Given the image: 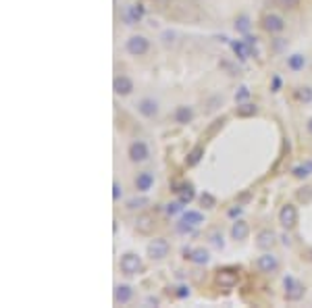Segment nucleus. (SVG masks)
<instances>
[{
    "label": "nucleus",
    "instance_id": "obj_1",
    "mask_svg": "<svg viewBox=\"0 0 312 308\" xmlns=\"http://www.w3.org/2000/svg\"><path fill=\"white\" fill-rule=\"evenodd\" d=\"M283 287H285V300L287 302H297V300H302L304 298V293H306V287L302 281H297L295 277L287 275L285 279H283Z\"/></svg>",
    "mask_w": 312,
    "mask_h": 308
},
{
    "label": "nucleus",
    "instance_id": "obj_2",
    "mask_svg": "<svg viewBox=\"0 0 312 308\" xmlns=\"http://www.w3.org/2000/svg\"><path fill=\"white\" fill-rule=\"evenodd\" d=\"M119 269L123 275H137L141 269H144V264H141V258L135 254V252H125L119 260Z\"/></svg>",
    "mask_w": 312,
    "mask_h": 308
},
{
    "label": "nucleus",
    "instance_id": "obj_3",
    "mask_svg": "<svg viewBox=\"0 0 312 308\" xmlns=\"http://www.w3.org/2000/svg\"><path fill=\"white\" fill-rule=\"evenodd\" d=\"M125 50L127 54H131V57H144V54L150 50V40L146 36H131L129 40L125 42Z\"/></svg>",
    "mask_w": 312,
    "mask_h": 308
},
{
    "label": "nucleus",
    "instance_id": "obj_4",
    "mask_svg": "<svg viewBox=\"0 0 312 308\" xmlns=\"http://www.w3.org/2000/svg\"><path fill=\"white\" fill-rule=\"evenodd\" d=\"M169 252H171V244H169L165 237H154V240H150V244H148V256L152 260H165L169 256Z\"/></svg>",
    "mask_w": 312,
    "mask_h": 308
},
{
    "label": "nucleus",
    "instance_id": "obj_5",
    "mask_svg": "<svg viewBox=\"0 0 312 308\" xmlns=\"http://www.w3.org/2000/svg\"><path fill=\"white\" fill-rule=\"evenodd\" d=\"M237 281H239V273H237V269H219V271L215 273V283H217L219 287H223V289H231V287H235Z\"/></svg>",
    "mask_w": 312,
    "mask_h": 308
},
{
    "label": "nucleus",
    "instance_id": "obj_6",
    "mask_svg": "<svg viewBox=\"0 0 312 308\" xmlns=\"http://www.w3.org/2000/svg\"><path fill=\"white\" fill-rule=\"evenodd\" d=\"M144 15H146V7L141 5V3L125 7L123 13H121V17H123V21H125L127 25H135V23H139L141 19H144Z\"/></svg>",
    "mask_w": 312,
    "mask_h": 308
},
{
    "label": "nucleus",
    "instance_id": "obj_7",
    "mask_svg": "<svg viewBox=\"0 0 312 308\" xmlns=\"http://www.w3.org/2000/svg\"><path fill=\"white\" fill-rule=\"evenodd\" d=\"M127 157H129L131 163H144V161H148V157H150V150H148L146 142H141V139H135V142H131L129 148H127Z\"/></svg>",
    "mask_w": 312,
    "mask_h": 308
},
{
    "label": "nucleus",
    "instance_id": "obj_8",
    "mask_svg": "<svg viewBox=\"0 0 312 308\" xmlns=\"http://www.w3.org/2000/svg\"><path fill=\"white\" fill-rule=\"evenodd\" d=\"M256 269H258L260 273H268V275H271V273H277V271H279V258L266 250L262 256L256 258Z\"/></svg>",
    "mask_w": 312,
    "mask_h": 308
},
{
    "label": "nucleus",
    "instance_id": "obj_9",
    "mask_svg": "<svg viewBox=\"0 0 312 308\" xmlns=\"http://www.w3.org/2000/svg\"><path fill=\"white\" fill-rule=\"evenodd\" d=\"M279 223L285 229H293L297 223V208L293 204H283L279 211Z\"/></svg>",
    "mask_w": 312,
    "mask_h": 308
},
{
    "label": "nucleus",
    "instance_id": "obj_10",
    "mask_svg": "<svg viewBox=\"0 0 312 308\" xmlns=\"http://www.w3.org/2000/svg\"><path fill=\"white\" fill-rule=\"evenodd\" d=\"M262 30L268 34H281L285 30V21H283V17L275 15V13H268V15L262 17Z\"/></svg>",
    "mask_w": 312,
    "mask_h": 308
},
{
    "label": "nucleus",
    "instance_id": "obj_11",
    "mask_svg": "<svg viewBox=\"0 0 312 308\" xmlns=\"http://www.w3.org/2000/svg\"><path fill=\"white\" fill-rule=\"evenodd\" d=\"M133 186H135V190L141 192V194L150 192V190L154 188V173H152V171H141V173H137L135 179H133Z\"/></svg>",
    "mask_w": 312,
    "mask_h": 308
},
{
    "label": "nucleus",
    "instance_id": "obj_12",
    "mask_svg": "<svg viewBox=\"0 0 312 308\" xmlns=\"http://www.w3.org/2000/svg\"><path fill=\"white\" fill-rule=\"evenodd\" d=\"M137 113L141 117H146V119H154L156 115H159V102L152 100V98H141V100L137 102Z\"/></svg>",
    "mask_w": 312,
    "mask_h": 308
},
{
    "label": "nucleus",
    "instance_id": "obj_13",
    "mask_svg": "<svg viewBox=\"0 0 312 308\" xmlns=\"http://www.w3.org/2000/svg\"><path fill=\"white\" fill-rule=\"evenodd\" d=\"M154 227H156V219L152 215H148V213L139 215L135 219V231L141 233V235H150L154 231Z\"/></svg>",
    "mask_w": 312,
    "mask_h": 308
},
{
    "label": "nucleus",
    "instance_id": "obj_14",
    "mask_svg": "<svg viewBox=\"0 0 312 308\" xmlns=\"http://www.w3.org/2000/svg\"><path fill=\"white\" fill-rule=\"evenodd\" d=\"M112 90H115L117 96H129L133 92V81L127 75H117L115 81H112Z\"/></svg>",
    "mask_w": 312,
    "mask_h": 308
},
{
    "label": "nucleus",
    "instance_id": "obj_15",
    "mask_svg": "<svg viewBox=\"0 0 312 308\" xmlns=\"http://www.w3.org/2000/svg\"><path fill=\"white\" fill-rule=\"evenodd\" d=\"M277 242V233L273 229H262L258 235H256V246L260 250H271Z\"/></svg>",
    "mask_w": 312,
    "mask_h": 308
},
{
    "label": "nucleus",
    "instance_id": "obj_16",
    "mask_svg": "<svg viewBox=\"0 0 312 308\" xmlns=\"http://www.w3.org/2000/svg\"><path fill=\"white\" fill-rule=\"evenodd\" d=\"M175 194H177V198L183 202V204H190L194 198H196V192H194V186L190 184V181H183V184H179V186H175V190H173Z\"/></svg>",
    "mask_w": 312,
    "mask_h": 308
},
{
    "label": "nucleus",
    "instance_id": "obj_17",
    "mask_svg": "<svg viewBox=\"0 0 312 308\" xmlns=\"http://www.w3.org/2000/svg\"><path fill=\"white\" fill-rule=\"evenodd\" d=\"M173 119L177 125H188L194 121V108L188 106V104H179L175 108V113H173Z\"/></svg>",
    "mask_w": 312,
    "mask_h": 308
},
{
    "label": "nucleus",
    "instance_id": "obj_18",
    "mask_svg": "<svg viewBox=\"0 0 312 308\" xmlns=\"http://www.w3.org/2000/svg\"><path fill=\"white\" fill-rule=\"evenodd\" d=\"M248 235H250V225L244 219H235L233 225H231V237H233V240H237V242H242V240H246Z\"/></svg>",
    "mask_w": 312,
    "mask_h": 308
},
{
    "label": "nucleus",
    "instance_id": "obj_19",
    "mask_svg": "<svg viewBox=\"0 0 312 308\" xmlns=\"http://www.w3.org/2000/svg\"><path fill=\"white\" fill-rule=\"evenodd\" d=\"M186 258L188 260H192L194 264H208V260H210V254H208V250H204V248H194V250H186Z\"/></svg>",
    "mask_w": 312,
    "mask_h": 308
},
{
    "label": "nucleus",
    "instance_id": "obj_20",
    "mask_svg": "<svg viewBox=\"0 0 312 308\" xmlns=\"http://www.w3.org/2000/svg\"><path fill=\"white\" fill-rule=\"evenodd\" d=\"M231 50H233L242 61H246L248 57H252V54L256 57V50H252V48L246 44V40H233V42H231Z\"/></svg>",
    "mask_w": 312,
    "mask_h": 308
},
{
    "label": "nucleus",
    "instance_id": "obj_21",
    "mask_svg": "<svg viewBox=\"0 0 312 308\" xmlns=\"http://www.w3.org/2000/svg\"><path fill=\"white\" fill-rule=\"evenodd\" d=\"M133 298V289L131 285H127V283H121L115 287V304H127Z\"/></svg>",
    "mask_w": 312,
    "mask_h": 308
},
{
    "label": "nucleus",
    "instance_id": "obj_22",
    "mask_svg": "<svg viewBox=\"0 0 312 308\" xmlns=\"http://www.w3.org/2000/svg\"><path fill=\"white\" fill-rule=\"evenodd\" d=\"M179 221L188 223V225H192V227H200L202 223H204V215L200 211H183Z\"/></svg>",
    "mask_w": 312,
    "mask_h": 308
},
{
    "label": "nucleus",
    "instance_id": "obj_23",
    "mask_svg": "<svg viewBox=\"0 0 312 308\" xmlns=\"http://www.w3.org/2000/svg\"><path fill=\"white\" fill-rule=\"evenodd\" d=\"M235 115H237V117H242V119L256 117V115H258V106H256V104H252V102H242V104H237Z\"/></svg>",
    "mask_w": 312,
    "mask_h": 308
},
{
    "label": "nucleus",
    "instance_id": "obj_24",
    "mask_svg": "<svg viewBox=\"0 0 312 308\" xmlns=\"http://www.w3.org/2000/svg\"><path fill=\"white\" fill-rule=\"evenodd\" d=\"M304 67H306V57H304V54L295 52V54H291V57H287V69H291L293 73L302 71Z\"/></svg>",
    "mask_w": 312,
    "mask_h": 308
},
{
    "label": "nucleus",
    "instance_id": "obj_25",
    "mask_svg": "<svg viewBox=\"0 0 312 308\" xmlns=\"http://www.w3.org/2000/svg\"><path fill=\"white\" fill-rule=\"evenodd\" d=\"M202 157H204V146H196V148H192V152L188 154L186 165H188V167H196L198 163L202 161Z\"/></svg>",
    "mask_w": 312,
    "mask_h": 308
},
{
    "label": "nucleus",
    "instance_id": "obj_26",
    "mask_svg": "<svg viewBox=\"0 0 312 308\" xmlns=\"http://www.w3.org/2000/svg\"><path fill=\"white\" fill-rule=\"evenodd\" d=\"M293 177L295 179H306L308 175H312V161H308V163H304V165H297V167H293Z\"/></svg>",
    "mask_w": 312,
    "mask_h": 308
},
{
    "label": "nucleus",
    "instance_id": "obj_27",
    "mask_svg": "<svg viewBox=\"0 0 312 308\" xmlns=\"http://www.w3.org/2000/svg\"><path fill=\"white\" fill-rule=\"evenodd\" d=\"M250 27H252V23H250V19L246 17V15H239L237 19H235V32H239V34H248L250 32Z\"/></svg>",
    "mask_w": 312,
    "mask_h": 308
},
{
    "label": "nucleus",
    "instance_id": "obj_28",
    "mask_svg": "<svg viewBox=\"0 0 312 308\" xmlns=\"http://www.w3.org/2000/svg\"><path fill=\"white\" fill-rule=\"evenodd\" d=\"M295 98H297L300 102H304V104L312 102V88H308V86L297 88V90H295Z\"/></svg>",
    "mask_w": 312,
    "mask_h": 308
},
{
    "label": "nucleus",
    "instance_id": "obj_29",
    "mask_svg": "<svg viewBox=\"0 0 312 308\" xmlns=\"http://www.w3.org/2000/svg\"><path fill=\"white\" fill-rule=\"evenodd\" d=\"M250 94H252V92H250L248 86H239L237 92H235V102H237V104L248 102V100H250Z\"/></svg>",
    "mask_w": 312,
    "mask_h": 308
},
{
    "label": "nucleus",
    "instance_id": "obj_30",
    "mask_svg": "<svg viewBox=\"0 0 312 308\" xmlns=\"http://www.w3.org/2000/svg\"><path fill=\"white\" fill-rule=\"evenodd\" d=\"M200 204H202V208L210 211V208H215V206H217V200H215V196H212V194L204 192V194L200 196Z\"/></svg>",
    "mask_w": 312,
    "mask_h": 308
},
{
    "label": "nucleus",
    "instance_id": "obj_31",
    "mask_svg": "<svg viewBox=\"0 0 312 308\" xmlns=\"http://www.w3.org/2000/svg\"><path fill=\"white\" fill-rule=\"evenodd\" d=\"M183 204L181 200H177V202H171V204H167V215H171V217H175V215H179V213H183Z\"/></svg>",
    "mask_w": 312,
    "mask_h": 308
},
{
    "label": "nucleus",
    "instance_id": "obj_32",
    "mask_svg": "<svg viewBox=\"0 0 312 308\" xmlns=\"http://www.w3.org/2000/svg\"><path fill=\"white\" fill-rule=\"evenodd\" d=\"M297 200L310 202V200H312V188H302L300 192H297Z\"/></svg>",
    "mask_w": 312,
    "mask_h": 308
},
{
    "label": "nucleus",
    "instance_id": "obj_33",
    "mask_svg": "<svg viewBox=\"0 0 312 308\" xmlns=\"http://www.w3.org/2000/svg\"><path fill=\"white\" fill-rule=\"evenodd\" d=\"M175 296H177L179 300L188 298V296H190V287H188V285H177V287H175Z\"/></svg>",
    "mask_w": 312,
    "mask_h": 308
},
{
    "label": "nucleus",
    "instance_id": "obj_34",
    "mask_svg": "<svg viewBox=\"0 0 312 308\" xmlns=\"http://www.w3.org/2000/svg\"><path fill=\"white\" fill-rule=\"evenodd\" d=\"M144 204H148L146 198H131L129 202H127V208H141Z\"/></svg>",
    "mask_w": 312,
    "mask_h": 308
},
{
    "label": "nucleus",
    "instance_id": "obj_35",
    "mask_svg": "<svg viewBox=\"0 0 312 308\" xmlns=\"http://www.w3.org/2000/svg\"><path fill=\"white\" fill-rule=\"evenodd\" d=\"M123 196V188H121V184L119 181H115V184H112V200L115 202H119V198Z\"/></svg>",
    "mask_w": 312,
    "mask_h": 308
},
{
    "label": "nucleus",
    "instance_id": "obj_36",
    "mask_svg": "<svg viewBox=\"0 0 312 308\" xmlns=\"http://www.w3.org/2000/svg\"><path fill=\"white\" fill-rule=\"evenodd\" d=\"M277 3L283 7V9H295L300 5V0H277Z\"/></svg>",
    "mask_w": 312,
    "mask_h": 308
},
{
    "label": "nucleus",
    "instance_id": "obj_37",
    "mask_svg": "<svg viewBox=\"0 0 312 308\" xmlns=\"http://www.w3.org/2000/svg\"><path fill=\"white\" fill-rule=\"evenodd\" d=\"M273 92H279L281 90V77L279 75H273V86H271Z\"/></svg>",
    "mask_w": 312,
    "mask_h": 308
},
{
    "label": "nucleus",
    "instance_id": "obj_38",
    "mask_svg": "<svg viewBox=\"0 0 312 308\" xmlns=\"http://www.w3.org/2000/svg\"><path fill=\"white\" fill-rule=\"evenodd\" d=\"M212 244H215L217 248H223V235H219V233H212Z\"/></svg>",
    "mask_w": 312,
    "mask_h": 308
},
{
    "label": "nucleus",
    "instance_id": "obj_39",
    "mask_svg": "<svg viewBox=\"0 0 312 308\" xmlns=\"http://www.w3.org/2000/svg\"><path fill=\"white\" fill-rule=\"evenodd\" d=\"M242 211H244L242 206H235V208H231V211L227 213V215H229V217H233V219H235V217H239V215H242Z\"/></svg>",
    "mask_w": 312,
    "mask_h": 308
},
{
    "label": "nucleus",
    "instance_id": "obj_40",
    "mask_svg": "<svg viewBox=\"0 0 312 308\" xmlns=\"http://www.w3.org/2000/svg\"><path fill=\"white\" fill-rule=\"evenodd\" d=\"M306 131H308V133L312 135V117H310V119L306 121Z\"/></svg>",
    "mask_w": 312,
    "mask_h": 308
},
{
    "label": "nucleus",
    "instance_id": "obj_41",
    "mask_svg": "<svg viewBox=\"0 0 312 308\" xmlns=\"http://www.w3.org/2000/svg\"><path fill=\"white\" fill-rule=\"evenodd\" d=\"M308 256H310V258H312V250H310V252H308Z\"/></svg>",
    "mask_w": 312,
    "mask_h": 308
}]
</instances>
